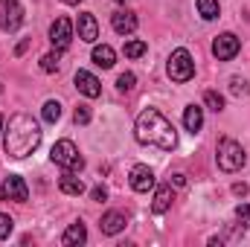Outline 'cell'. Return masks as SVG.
Segmentation results:
<instances>
[{"label": "cell", "mask_w": 250, "mask_h": 247, "mask_svg": "<svg viewBox=\"0 0 250 247\" xmlns=\"http://www.w3.org/2000/svg\"><path fill=\"white\" fill-rule=\"evenodd\" d=\"M41 145V128L29 114H15L9 117L6 125V137H3V151L15 160L29 157L35 148Z\"/></svg>", "instance_id": "obj_1"}, {"label": "cell", "mask_w": 250, "mask_h": 247, "mask_svg": "<svg viewBox=\"0 0 250 247\" xmlns=\"http://www.w3.org/2000/svg\"><path fill=\"white\" fill-rule=\"evenodd\" d=\"M134 137H137V143L154 145V148H160V151H172V148L178 145V134H175L172 123H169L157 108H146V111L137 117Z\"/></svg>", "instance_id": "obj_2"}, {"label": "cell", "mask_w": 250, "mask_h": 247, "mask_svg": "<svg viewBox=\"0 0 250 247\" xmlns=\"http://www.w3.org/2000/svg\"><path fill=\"white\" fill-rule=\"evenodd\" d=\"M50 160L56 166H62L64 172H82L84 169V157L79 154V148H76L73 140H59L53 145V151H50Z\"/></svg>", "instance_id": "obj_3"}, {"label": "cell", "mask_w": 250, "mask_h": 247, "mask_svg": "<svg viewBox=\"0 0 250 247\" xmlns=\"http://www.w3.org/2000/svg\"><path fill=\"white\" fill-rule=\"evenodd\" d=\"M245 148L236 143V140H230V137H224L221 143H218V169L221 172H239L242 166H245Z\"/></svg>", "instance_id": "obj_4"}, {"label": "cell", "mask_w": 250, "mask_h": 247, "mask_svg": "<svg viewBox=\"0 0 250 247\" xmlns=\"http://www.w3.org/2000/svg\"><path fill=\"white\" fill-rule=\"evenodd\" d=\"M166 70H169V79H172V82H178V84L189 82V79L195 76V62H192L189 50H184V47H181V50H175V53L169 56Z\"/></svg>", "instance_id": "obj_5"}, {"label": "cell", "mask_w": 250, "mask_h": 247, "mask_svg": "<svg viewBox=\"0 0 250 247\" xmlns=\"http://www.w3.org/2000/svg\"><path fill=\"white\" fill-rule=\"evenodd\" d=\"M23 23V6L18 0H0V29L15 32Z\"/></svg>", "instance_id": "obj_6"}, {"label": "cell", "mask_w": 250, "mask_h": 247, "mask_svg": "<svg viewBox=\"0 0 250 247\" xmlns=\"http://www.w3.org/2000/svg\"><path fill=\"white\" fill-rule=\"evenodd\" d=\"M239 50H242V41H239L233 32H224V35H218V38L212 41V56H215L218 62H230V59H236Z\"/></svg>", "instance_id": "obj_7"}, {"label": "cell", "mask_w": 250, "mask_h": 247, "mask_svg": "<svg viewBox=\"0 0 250 247\" xmlns=\"http://www.w3.org/2000/svg\"><path fill=\"white\" fill-rule=\"evenodd\" d=\"M50 41H53V47L62 53L70 47V41H73V23L67 21V18H56L53 21V26H50Z\"/></svg>", "instance_id": "obj_8"}, {"label": "cell", "mask_w": 250, "mask_h": 247, "mask_svg": "<svg viewBox=\"0 0 250 247\" xmlns=\"http://www.w3.org/2000/svg\"><path fill=\"white\" fill-rule=\"evenodd\" d=\"M0 195H3V201H18V204H23V201L29 198V189H26V184H23V178L9 175V178L3 181Z\"/></svg>", "instance_id": "obj_9"}, {"label": "cell", "mask_w": 250, "mask_h": 247, "mask_svg": "<svg viewBox=\"0 0 250 247\" xmlns=\"http://www.w3.org/2000/svg\"><path fill=\"white\" fill-rule=\"evenodd\" d=\"M131 189H134V192H148V189H154V172H151L148 166L137 163V166L131 169Z\"/></svg>", "instance_id": "obj_10"}, {"label": "cell", "mask_w": 250, "mask_h": 247, "mask_svg": "<svg viewBox=\"0 0 250 247\" xmlns=\"http://www.w3.org/2000/svg\"><path fill=\"white\" fill-rule=\"evenodd\" d=\"M76 87H79V93H84L87 99H96V96L102 93L99 79H96L93 73H87V70H79V73H76Z\"/></svg>", "instance_id": "obj_11"}, {"label": "cell", "mask_w": 250, "mask_h": 247, "mask_svg": "<svg viewBox=\"0 0 250 247\" xmlns=\"http://www.w3.org/2000/svg\"><path fill=\"white\" fill-rule=\"evenodd\" d=\"M76 26H79V38H82V41L93 44V41L99 38V23H96V18H93L90 12H82L79 21H76Z\"/></svg>", "instance_id": "obj_12"}, {"label": "cell", "mask_w": 250, "mask_h": 247, "mask_svg": "<svg viewBox=\"0 0 250 247\" xmlns=\"http://www.w3.org/2000/svg\"><path fill=\"white\" fill-rule=\"evenodd\" d=\"M102 233L105 236H117V233H123L125 230V215L123 212H117V209H111V212H105L102 215Z\"/></svg>", "instance_id": "obj_13"}, {"label": "cell", "mask_w": 250, "mask_h": 247, "mask_svg": "<svg viewBox=\"0 0 250 247\" xmlns=\"http://www.w3.org/2000/svg\"><path fill=\"white\" fill-rule=\"evenodd\" d=\"M111 23H114V29L120 35H131L137 29V15L134 12H114L111 15Z\"/></svg>", "instance_id": "obj_14"}, {"label": "cell", "mask_w": 250, "mask_h": 247, "mask_svg": "<svg viewBox=\"0 0 250 247\" xmlns=\"http://www.w3.org/2000/svg\"><path fill=\"white\" fill-rule=\"evenodd\" d=\"M184 125H187L189 134H198L204 128V108L201 105H189L184 111Z\"/></svg>", "instance_id": "obj_15"}, {"label": "cell", "mask_w": 250, "mask_h": 247, "mask_svg": "<svg viewBox=\"0 0 250 247\" xmlns=\"http://www.w3.org/2000/svg\"><path fill=\"white\" fill-rule=\"evenodd\" d=\"M93 64L102 67V70H108V67L117 64V53H114L108 44H99V47H93Z\"/></svg>", "instance_id": "obj_16"}, {"label": "cell", "mask_w": 250, "mask_h": 247, "mask_svg": "<svg viewBox=\"0 0 250 247\" xmlns=\"http://www.w3.org/2000/svg\"><path fill=\"white\" fill-rule=\"evenodd\" d=\"M87 242V230H84V224H70L67 227V233L62 236V245H84Z\"/></svg>", "instance_id": "obj_17"}, {"label": "cell", "mask_w": 250, "mask_h": 247, "mask_svg": "<svg viewBox=\"0 0 250 247\" xmlns=\"http://www.w3.org/2000/svg\"><path fill=\"white\" fill-rule=\"evenodd\" d=\"M172 201H175V195H172V186H160V189H157V195H154V204H151V209L160 215V212H166V209L172 206Z\"/></svg>", "instance_id": "obj_18"}, {"label": "cell", "mask_w": 250, "mask_h": 247, "mask_svg": "<svg viewBox=\"0 0 250 247\" xmlns=\"http://www.w3.org/2000/svg\"><path fill=\"white\" fill-rule=\"evenodd\" d=\"M59 189H62L64 195H76V198H79V195L84 192V184H82V178H76L73 172H67L62 181H59Z\"/></svg>", "instance_id": "obj_19"}, {"label": "cell", "mask_w": 250, "mask_h": 247, "mask_svg": "<svg viewBox=\"0 0 250 247\" xmlns=\"http://www.w3.org/2000/svg\"><path fill=\"white\" fill-rule=\"evenodd\" d=\"M218 0H198V15L204 18V21H215L218 18Z\"/></svg>", "instance_id": "obj_20"}, {"label": "cell", "mask_w": 250, "mask_h": 247, "mask_svg": "<svg viewBox=\"0 0 250 247\" xmlns=\"http://www.w3.org/2000/svg\"><path fill=\"white\" fill-rule=\"evenodd\" d=\"M146 50H148V44H146V41H128L123 53L128 56V59H140V56H146Z\"/></svg>", "instance_id": "obj_21"}, {"label": "cell", "mask_w": 250, "mask_h": 247, "mask_svg": "<svg viewBox=\"0 0 250 247\" xmlns=\"http://www.w3.org/2000/svg\"><path fill=\"white\" fill-rule=\"evenodd\" d=\"M44 120H47V123H59V120H62V105H59L56 99H50V102L44 105Z\"/></svg>", "instance_id": "obj_22"}, {"label": "cell", "mask_w": 250, "mask_h": 247, "mask_svg": "<svg viewBox=\"0 0 250 247\" xmlns=\"http://www.w3.org/2000/svg\"><path fill=\"white\" fill-rule=\"evenodd\" d=\"M204 102H207V108H209V111H215V114H218V111H224V99H221L215 90H207V93H204Z\"/></svg>", "instance_id": "obj_23"}, {"label": "cell", "mask_w": 250, "mask_h": 247, "mask_svg": "<svg viewBox=\"0 0 250 247\" xmlns=\"http://www.w3.org/2000/svg\"><path fill=\"white\" fill-rule=\"evenodd\" d=\"M41 70H44V73L59 70V50H56V53H47V56L41 59Z\"/></svg>", "instance_id": "obj_24"}, {"label": "cell", "mask_w": 250, "mask_h": 247, "mask_svg": "<svg viewBox=\"0 0 250 247\" xmlns=\"http://www.w3.org/2000/svg\"><path fill=\"white\" fill-rule=\"evenodd\" d=\"M248 90H250V87H248V82H245V79H239V76H233V79H230V93H233V96H245Z\"/></svg>", "instance_id": "obj_25"}, {"label": "cell", "mask_w": 250, "mask_h": 247, "mask_svg": "<svg viewBox=\"0 0 250 247\" xmlns=\"http://www.w3.org/2000/svg\"><path fill=\"white\" fill-rule=\"evenodd\" d=\"M73 123L76 125H87L90 123V108H87V105H79V108L73 111Z\"/></svg>", "instance_id": "obj_26"}, {"label": "cell", "mask_w": 250, "mask_h": 247, "mask_svg": "<svg viewBox=\"0 0 250 247\" xmlns=\"http://www.w3.org/2000/svg\"><path fill=\"white\" fill-rule=\"evenodd\" d=\"M12 227H15V221H12V218H9L6 212H0V239H9Z\"/></svg>", "instance_id": "obj_27"}, {"label": "cell", "mask_w": 250, "mask_h": 247, "mask_svg": "<svg viewBox=\"0 0 250 247\" xmlns=\"http://www.w3.org/2000/svg\"><path fill=\"white\" fill-rule=\"evenodd\" d=\"M134 82H137V79H134V73H123V76L117 79V87H120L123 93H128V90L134 87Z\"/></svg>", "instance_id": "obj_28"}, {"label": "cell", "mask_w": 250, "mask_h": 247, "mask_svg": "<svg viewBox=\"0 0 250 247\" xmlns=\"http://www.w3.org/2000/svg\"><path fill=\"white\" fill-rule=\"evenodd\" d=\"M236 218H239L242 227H250V204H242V206L236 209Z\"/></svg>", "instance_id": "obj_29"}, {"label": "cell", "mask_w": 250, "mask_h": 247, "mask_svg": "<svg viewBox=\"0 0 250 247\" xmlns=\"http://www.w3.org/2000/svg\"><path fill=\"white\" fill-rule=\"evenodd\" d=\"M90 198H93V201H105V198H108V192H105V186H96V189L90 192Z\"/></svg>", "instance_id": "obj_30"}, {"label": "cell", "mask_w": 250, "mask_h": 247, "mask_svg": "<svg viewBox=\"0 0 250 247\" xmlns=\"http://www.w3.org/2000/svg\"><path fill=\"white\" fill-rule=\"evenodd\" d=\"M29 44H32V41H29V38H23V41L18 44V50H15V56H23V53L29 50Z\"/></svg>", "instance_id": "obj_31"}, {"label": "cell", "mask_w": 250, "mask_h": 247, "mask_svg": "<svg viewBox=\"0 0 250 247\" xmlns=\"http://www.w3.org/2000/svg\"><path fill=\"white\" fill-rule=\"evenodd\" d=\"M233 192H236V195H242V198H245V195H248V184H233Z\"/></svg>", "instance_id": "obj_32"}, {"label": "cell", "mask_w": 250, "mask_h": 247, "mask_svg": "<svg viewBox=\"0 0 250 247\" xmlns=\"http://www.w3.org/2000/svg\"><path fill=\"white\" fill-rule=\"evenodd\" d=\"M172 184H175V186H184V184H187V175H181V172H178V175H172Z\"/></svg>", "instance_id": "obj_33"}, {"label": "cell", "mask_w": 250, "mask_h": 247, "mask_svg": "<svg viewBox=\"0 0 250 247\" xmlns=\"http://www.w3.org/2000/svg\"><path fill=\"white\" fill-rule=\"evenodd\" d=\"M62 3H67V6H76V3H79V0H62Z\"/></svg>", "instance_id": "obj_34"}, {"label": "cell", "mask_w": 250, "mask_h": 247, "mask_svg": "<svg viewBox=\"0 0 250 247\" xmlns=\"http://www.w3.org/2000/svg\"><path fill=\"white\" fill-rule=\"evenodd\" d=\"M0 131H3V117H0Z\"/></svg>", "instance_id": "obj_35"}, {"label": "cell", "mask_w": 250, "mask_h": 247, "mask_svg": "<svg viewBox=\"0 0 250 247\" xmlns=\"http://www.w3.org/2000/svg\"><path fill=\"white\" fill-rule=\"evenodd\" d=\"M117 3H128V0H117Z\"/></svg>", "instance_id": "obj_36"}, {"label": "cell", "mask_w": 250, "mask_h": 247, "mask_svg": "<svg viewBox=\"0 0 250 247\" xmlns=\"http://www.w3.org/2000/svg\"><path fill=\"white\" fill-rule=\"evenodd\" d=\"M0 93H3V87H0Z\"/></svg>", "instance_id": "obj_37"}]
</instances>
